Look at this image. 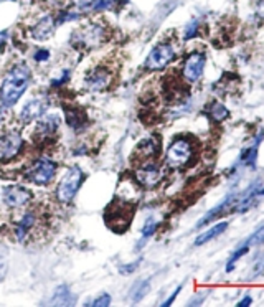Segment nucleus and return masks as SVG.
Segmentation results:
<instances>
[{
    "label": "nucleus",
    "instance_id": "c756f323",
    "mask_svg": "<svg viewBox=\"0 0 264 307\" xmlns=\"http://www.w3.org/2000/svg\"><path fill=\"white\" fill-rule=\"evenodd\" d=\"M117 0H98L96 5H94V10H106V9H111L114 7V4Z\"/></svg>",
    "mask_w": 264,
    "mask_h": 307
},
{
    "label": "nucleus",
    "instance_id": "c9c22d12",
    "mask_svg": "<svg viewBox=\"0 0 264 307\" xmlns=\"http://www.w3.org/2000/svg\"><path fill=\"white\" fill-rule=\"evenodd\" d=\"M257 193H259V195H264V189H261V190L257 192Z\"/></svg>",
    "mask_w": 264,
    "mask_h": 307
},
{
    "label": "nucleus",
    "instance_id": "ddd939ff",
    "mask_svg": "<svg viewBox=\"0 0 264 307\" xmlns=\"http://www.w3.org/2000/svg\"><path fill=\"white\" fill-rule=\"evenodd\" d=\"M112 81V74L106 68H96L86 78V87L90 91H103L106 90Z\"/></svg>",
    "mask_w": 264,
    "mask_h": 307
},
{
    "label": "nucleus",
    "instance_id": "a878e982",
    "mask_svg": "<svg viewBox=\"0 0 264 307\" xmlns=\"http://www.w3.org/2000/svg\"><path fill=\"white\" fill-rule=\"evenodd\" d=\"M155 230H157V223L154 222V218H149L147 223H146V227H144V230H142V236L144 238L152 236L155 233Z\"/></svg>",
    "mask_w": 264,
    "mask_h": 307
},
{
    "label": "nucleus",
    "instance_id": "f257e3e1",
    "mask_svg": "<svg viewBox=\"0 0 264 307\" xmlns=\"http://www.w3.org/2000/svg\"><path fill=\"white\" fill-rule=\"evenodd\" d=\"M31 79V71L25 63H17L10 68L0 84V101L5 108H12L27 91Z\"/></svg>",
    "mask_w": 264,
    "mask_h": 307
},
{
    "label": "nucleus",
    "instance_id": "f8f14e48",
    "mask_svg": "<svg viewBox=\"0 0 264 307\" xmlns=\"http://www.w3.org/2000/svg\"><path fill=\"white\" fill-rule=\"evenodd\" d=\"M160 152V141L157 137H147L141 141L139 146L134 150V159H139L141 162H149L150 159H155L157 154Z\"/></svg>",
    "mask_w": 264,
    "mask_h": 307
},
{
    "label": "nucleus",
    "instance_id": "1a4fd4ad",
    "mask_svg": "<svg viewBox=\"0 0 264 307\" xmlns=\"http://www.w3.org/2000/svg\"><path fill=\"white\" fill-rule=\"evenodd\" d=\"M23 147V139L22 134L17 130H9L7 134L0 137V157L4 160H12L20 154Z\"/></svg>",
    "mask_w": 264,
    "mask_h": 307
},
{
    "label": "nucleus",
    "instance_id": "412c9836",
    "mask_svg": "<svg viewBox=\"0 0 264 307\" xmlns=\"http://www.w3.org/2000/svg\"><path fill=\"white\" fill-rule=\"evenodd\" d=\"M226 228H228V223H226V222H222V223L215 225V227L210 228L208 231H205V233H202V235L197 238V240H195V246H202V244L208 243L210 240H213V238H216V236L222 235Z\"/></svg>",
    "mask_w": 264,
    "mask_h": 307
},
{
    "label": "nucleus",
    "instance_id": "5701e85b",
    "mask_svg": "<svg viewBox=\"0 0 264 307\" xmlns=\"http://www.w3.org/2000/svg\"><path fill=\"white\" fill-rule=\"evenodd\" d=\"M210 116L215 122H222L223 119L228 117V109L225 108L223 104L219 103H213L211 108H210Z\"/></svg>",
    "mask_w": 264,
    "mask_h": 307
},
{
    "label": "nucleus",
    "instance_id": "6e6552de",
    "mask_svg": "<svg viewBox=\"0 0 264 307\" xmlns=\"http://www.w3.org/2000/svg\"><path fill=\"white\" fill-rule=\"evenodd\" d=\"M31 198H33L31 192L22 185H10L2 192V200L9 208H22V206H27L31 202Z\"/></svg>",
    "mask_w": 264,
    "mask_h": 307
},
{
    "label": "nucleus",
    "instance_id": "72a5a7b5",
    "mask_svg": "<svg viewBox=\"0 0 264 307\" xmlns=\"http://www.w3.org/2000/svg\"><path fill=\"white\" fill-rule=\"evenodd\" d=\"M251 302H253V299H251L249 296H246V297L241 300V302H238V307H246V305H249Z\"/></svg>",
    "mask_w": 264,
    "mask_h": 307
},
{
    "label": "nucleus",
    "instance_id": "4be33fe9",
    "mask_svg": "<svg viewBox=\"0 0 264 307\" xmlns=\"http://www.w3.org/2000/svg\"><path fill=\"white\" fill-rule=\"evenodd\" d=\"M149 289H150V281L149 279L139 281V283H136L134 287L130 289V299L134 300V302H139L141 299L146 297Z\"/></svg>",
    "mask_w": 264,
    "mask_h": 307
},
{
    "label": "nucleus",
    "instance_id": "2f4dec72",
    "mask_svg": "<svg viewBox=\"0 0 264 307\" xmlns=\"http://www.w3.org/2000/svg\"><path fill=\"white\" fill-rule=\"evenodd\" d=\"M50 58V52L48 50H38V52L35 53V60L36 61H47Z\"/></svg>",
    "mask_w": 264,
    "mask_h": 307
},
{
    "label": "nucleus",
    "instance_id": "b1692460",
    "mask_svg": "<svg viewBox=\"0 0 264 307\" xmlns=\"http://www.w3.org/2000/svg\"><path fill=\"white\" fill-rule=\"evenodd\" d=\"M248 249H249V243L246 241L240 249H236V251H235L233 254H231V258H230V261H228V265H226V271H233L235 262H236L238 259H240L243 254H246V253H248Z\"/></svg>",
    "mask_w": 264,
    "mask_h": 307
},
{
    "label": "nucleus",
    "instance_id": "39448f33",
    "mask_svg": "<svg viewBox=\"0 0 264 307\" xmlns=\"http://www.w3.org/2000/svg\"><path fill=\"white\" fill-rule=\"evenodd\" d=\"M56 170H58V165H56L52 159L40 157L31 165H28V168L23 173V177L35 185H47L55 179Z\"/></svg>",
    "mask_w": 264,
    "mask_h": 307
},
{
    "label": "nucleus",
    "instance_id": "a211bd4d",
    "mask_svg": "<svg viewBox=\"0 0 264 307\" xmlns=\"http://www.w3.org/2000/svg\"><path fill=\"white\" fill-rule=\"evenodd\" d=\"M74 302H76V297L73 296V292L68 286H60L55 291L53 297L48 300L50 305H73Z\"/></svg>",
    "mask_w": 264,
    "mask_h": 307
},
{
    "label": "nucleus",
    "instance_id": "f03ea898",
    "mask_svg": "<svg viewBox=\"0 0 264 307\" xmlns=\"http://www.w3.org/2000/svg\"><path fill=\"white\" fill-rule=\"evenodd\" d=\"M134 205L129 203L127 200L116 198L104 211L106 225L116 233H124L129 228V225L134 216Z\"/></svg>",
    "mask_w": 264,
    "mask_h": 307
},
{
    "label": "nucleus",
    "instance_id": "7c9ffc66",
    "mask_svg": "<svg viewBox=\"0 0 264 307\" xmlns=\"http://www.w3.org/2000/svg\"><path fill=\"white\" fill-rule=\"evenodd\" d=\"M141 265V259H137V261H134V262H130V265H125V266H121L119 269H121V273L122 274H130V273H134L136 269H137V266Z\"/></svg>",
    "mask_w": 264,
    "mask_h": 307
},
{
    "label": "nucleus",
    "instance_id": "7ed1b4c3",
    "mask_svg": "<svg viewBox=\"0 0 264 307\" xmlns=\"http://www.w3.org/2000/svg\"><path fill=\"white\" fill-rule=\"evenodd\" d=\"M83 182H84V173L78 165H73L68 168L65 175H63V179L60 180L58 187H56V198H58V202L65 205H71Z\"/></svg>",
    "mask_w": 264,
    "mask_h": 307
},
{
    "label": "nucleus",
    "instance_id": "4468645a",
    "mask_svg": "<svg viewBox=\"0 0 264 307\" xmlns=\"http://www.w3.org/2000/svg\"><path fill=\"white\" fill-rule=\"evenodd\" d=\"M136 179L144 187H154L159 184V180H160V168L157 167V164L146 162L141 168H137Z\"/></svg>",
    "mask_w": 264,
    "mask_h": 307
},
{
    "label": "nucleus",
    "instance_id": "9d476101",
    "mask_svg": "<svg viewBox=\"0 0 264 307\" xmlns=\"http://www.w3.org/2000/svg\"><path fill=\"white\" fill-rule=\"evenodd\" d=\"M205 55L200 53V52H195L192 53L190 56L187 58L185 65H184V70H182V74H184V78L187 81H190V83H195V81H198L200 76H202L203 73V68H205Z\"/></svg>",
    "mask_w": 264,
    "mask_h": 307
},
{
    "label": "nucleus",
    "instance_id": "473e14b6",
    "mask_svg": "<svg viewBox=\"0 0 264 307\" xmlns=\"http://www.w3.org/2000/svg\"><path fill=\"white\" fill-rule=\"evenodd\" d=\"M180 291H182V286H179V287H177V289H175V291H173V294H172V296H170V297H168V299L165 300V302H162V305H163V307L170 305V304L173 302V300H175V297H177V296H179V292H180Z\"/></svg>",
    "mask_w": 264,
    "mask_h": 307
},
{
    "label": "nucleus",
    "instance_id": "423d86ee",
    "mask_svg": "<svg viewBox=\"0 0 264 307\" xmlns=\"http://www.w3.org/2000/svg\"><path fill=\"white\" fill-rule=\"evenodd\" d=\"M175 60V50L168 43H160L157 45L152 52L149 53L146 60V68L150 71H159L163 70L168 63H172Z\"/></svg>",
    "mask_w": 264,
    "mask_h": 307
},
{
    "label": "nucleus",
    "instance_id": "9b49d317",
    "mask_svg": "<svg viewBox=\"0 0 264 307\" xmlns=\"http://www.w3.org/2000/svg\"><path fill=\"white\" fill-rule=\"evenodd\" d=\"M240 198H241V193L240 195H228L226 197L225 200L219 205H216L215 208L213 210H210L208 213H206V215L202 218V220L198 222V225L197 227L198 228H202V227H205L206 223H210V222H213L215 220V218H218V216H222L223 213H228V211H235V208H236V203L240 202Z\"/></svg>",
    "mask_w": 264,
    "mask_h": 307
},
{
    "label": "nucleus",
    "instance_id": "f704fd0d",
    "mask_svg": "<svg viewBox=\"0 0 264 307\" xmlns=\"http://www.w3.org/2000/svg\"><path fill=\"white\" fill-rule=\"evenodd\" d=\"M257 15L261 18H264V0H261L259 5H257Z\"/></svg>",
    "mask_w": 264,
    "mask_h": 307
},
{
    "label": "nucleus",
    "instance_id": "2eb2a0df",
    "mask_svg": "<svg viewBox=\"0 0 264 307\" xmlns=\"http://www.w3.org/2000/svg\"><path fill=\"white\" fill-rule=\"evenodd\" d=\"M48 108V103L45 99H31L27 104L23 106L22 111H20V121L23 124H30L31 121L38 119L43 112L47 111Z\"/></svg>",
    "mask_w": 264,
    "mask_h": 307
},
{
    "label": "nucleus",
    "instance_id": "cd10ccee",
    "mask_svg": "<svg viewBox=\"0 0 264 307\" xmlns=\"http://www.w3.org/2000/svg\"><path fill=\"white\" fill-rule=\"evenodd\" d=\"M98 0H73V4L76 5L79 10H87V9H93L96 5Z\"/></svg>",
    "mask_w": 264,
    "mask_h": 307
},
{
    "label": "nucleus",
    "instance_id": "f3484780",
    "mask_svg": "<svg viewBox=\"0 0 264 307\" xmlns=\"http://www.w3.org/2000/svg\"><path fill=\"white\" fill-rule=\"evenodd\" d=\"M55 27H56V23L53 20V17H43L41 20L36 22L33 30H31V36H33L35 40H40V41L47 40L53 35Z\"/></svg>",
    "mask_w": 264,
    "mask_h": 307
},
{
    "label": "nucleus",
    "instance_id": "dca6fc26",
    "mask_svg": "<svg viewBox=\"0 0 264 307\" xmlns=\"http://www.w3.org/2000/svg\"><path fill=\"white\" fill-rule=\"evenodd\" d=\"M60 124H61V121L58 116L50 114L38 122V126H36V136H38L40 139H50V137H53L56 133H58Z\"/></svg>",
    "mask_w": 264,
    "mask_h": 307
},
{
    "label": "nucleus",
    "instance_id": "c85d7f7f",
    "mask_svg": "<svg viewBox=\"0 0 264 307\" xmlns=\"http://www.w3.org/2000/svg\"><path fill=\"white\" fill-rule=\"evenodd\" d=\"M248 243H249V246H253V244H259V243H264V228H261V230H257L256 233L253 235L248 240Z\"/></svg>",
    "mask_w": 264,
    "mask_h": 307
},
{
    "label": "nucleus",
    "instance_id": "20e7f679",
    "mask_svg": "<svg viewBox=\"0 0 264 307\" xmlns=\"http://www.w3.org/2000/svg\"><path fill=\"white\" fill-rule=\"evenodd\" d=\"M193 154H195L193 142L190 139H187V137H179V139H175L170 144V147L167 149L165 162L167 165H170L173 168H180L190 164L193 159Z\"/></svg>",
    "mask_w": 264,
    "mask_h": 307
},
{
    "label": "nucleus",
    "instance_id": "aec40b11",
    "mask_svg": "<svg viewBox=\"0 0 264 307\" xmlns=\"http://www.w3.org/2000/svg\"><path fill=\"white\" fill-rule=\"evenodd\" d=\"M65 121L71 129H83L86 126V114L83 111H78L74 108H65Z\"/></svg>",
    "mask_w": 264,
    "mask_h": 307
},
{
    "label": "nucleus",
    "instance_id": "6ab92c4d",
    "mask_svg": "<svg viewBox=\"0 0 264 307\" xmlns=\"http://www.w3.org/2000/svg\"><path fill=\"white\" fill-rule=\"evenodd\" d=\"M35 223H36V215H35V213H33V211L25 213V215L22 216V220L18 222L17 228H15L17 240H18V241H23L25 238H27L28 231L35 227Z\"/></svg>",
    "mask_w": 264,
    "mask_h": 307
},
{
    "label": "nucleus",
    "instance_id": "393cba45",
    "mask_svg": "<svg viewBox=\"0 0 264 307\" xmlns=\"http://www.w3.org/2000/svg\"><path fill=\"white\" fill-rule=\"evenodd\" d=\"M198 33V20H192L190 23L187 25V28H185V40H190V38H193L195 35Z\"/></svg>",
    "mask_w": 264,
    "mask_h": 307
},
{
    "label": "nucleus",
    "instance_id": "bb28decb",
    "mask_svg": "<svg viewBox=\"0 0 264 307\" xmlns=\"http://www.w3.org/2000/svg\"><path fill=\"white\" fill-rule=\"evenodd\" d=\"M111 304V296L109 294H101V296H98L96 297V300L91 304V305H94V307H108Z\"/></svg>",
    "mask_w": 264,
    "mask_h": 307
},
{
    "label": "nucleus",
    "instance_id": "0eeeda50",
    "mask_svg": "<svg viewBox=\"0 0 264 307\" xmlns=\"http://www.w3.org/2000/svg\"><path fill=\"white\" fill-rule=\"evenodd\" d=\"M73 41L83 48H96L104 41V28L101 25H87L73 35Z\"/></svg>",
    "mask_w": 264,
    "mask_h": 307
}]
</instances>
